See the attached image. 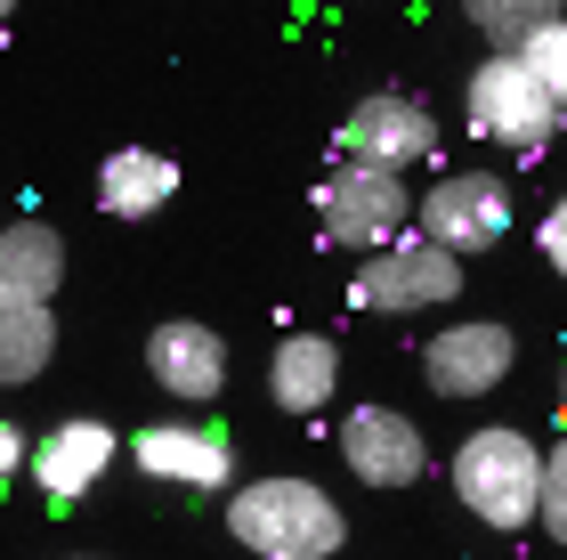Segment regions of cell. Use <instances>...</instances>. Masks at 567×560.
I'll return each mask as SVG.
<instances>
[{
    "instance_id": "6da1fadb",
    "label": "cell",
    "mask_w": 567,
    "mask_h": 560,
    "mask_svg": "<svg viewBox=\"0 0 567 560\" xmlns=\"http://www.w3.org/2000/svg\"><path fill=\"white\" fill-rule=\"evenodd\" d=\"M544 455L551 447H535L527 430H511V422H486L471 430V439L454 447V496H462V512L486 520L495 537H519V528L544 520Z\"/></svg>"
},
{
    "instance_id": "7a4b0ae2",
    "label": "cell",
    "mask_w": 567,
    "mask_h": 560,
    "mask_svg": "<svg viewBox=\"0 0 567 560\" xmlns=\"http://www.w3.org/2000/svg\"><path fill=\"white\" fill-rule=\"evenodd\" d=\"M227 537L251 560H332L349 544V512L317 479H251L227 496Z\"/></svg>"
},
{
    "instance_id": "3957f363",
    "label": "cell",
    "mask_w": 567,
    "mask_h": 560,
    "mask_svg": "<svg viewBox=\"0 0 567 560\" xmlns=\"http://www.w3.org/2000/svg\"><path fill=\"white\" fill-rule=\"evenodd\" d=\"M462 114H471V131L486 146H503V155H544L559 139L567 106L544 90V73H535L519 49H486L478 73L462 82Z\"/></svg>"
},
{
    "instance_id": "277c9868",
    "label": "cell",
    "mask_w": 567,
    "mask_h": 560,
    "mask_svg": "<svg viewBox=\"0 0 567 560\" xmlns=\"http://www.w3.org/2000/svg\"><path fill=\"white\" fill-rule=\"evenodd\" d=\"M422 195L405 187V171H381V163H332L317 180V227L324 244H349V252H381L414 227Z\"/></svg>"
},
{
    "instance_id": "5b68a950",
    "label": "cell",
    "mask_w": 567,
    "mask_h": 560,
    "mask_svg": "<svg viewBox=\"0 0 567 560\" xmlns=\"http://www.w3.org/2000/svg\"><path fill=\"white\" fill-rule=\"evenodd\" d=\"M462 293V252L422 236V227H405L398 244L365 252V268L349 276V301L365 317H414V309H446Z\"/></svg>"
},
{
    "instance_id": "8992f818",
    "label": "cell",
    "mask_w": 567,
    "mask_h": 560,
    "mask_svg": "<svg viewBox=\"0 0 567 560\" xmlns=\"http://www.w3.org/2000/svg\"><path fill=\"white\" fill-rule=\"evenodd\" d=\"M341 155L349 163H381V171H414L437 155V114L405 90H365L341 114Z\"/></svg>"
},
{
    "instance_id": "52a82bcc",
    "label": "cell",
    "mask_w": 567,
    "mask_h": 560,
    "mask_svg": "<svg viewBox=\"0 0 567 560\" xmlns=\"http://www.w3.org/2000/svg\"><path fill=\"white\" fill-rule=\"evenodd\" d=\"M414 227L437 236V244H454L462 261H471V252H486V244L511 236V187L495 180V171H446V180L422 187Z\"/></svg>"
},
{
    "instance_id": "ba28073f",
    "label": "cell",
    "mask_w": 567,
    "mask_h": 560,
    "mask_svg": "<svg viewBox=\"0 0 567 560\" xmlns=\"http://www.w3.org/2000/svg\"><path fill=\"white\" fill-rule=\"evenodd\" d=\"M511 366H519V342L495 317H462V325L422 342V381L437 398H486V390L511 381Z\"/></svg>"
},
{
    "instance_id": "9c48e42d",
    "label": "cell",
    "mask_w": 567,
    "mask_h": 560,
    "mask_svg": "<svg viewBox=\"0 0 567 560\" xmlns=\"http://www.w3.org/2000/svg\"><path fill=\"white\" fill-rule=\"evenodd\" d=\"M131 464L146 479H163V488L212 496V488L236 479V447H227V430H212V422H146L131 439Z\"/></svg>"
},
{
    "instance_id": "30bf717a",
    "label": "cell",
    "mask_w": 567,
    "mask_h": 560,
    "mask_svg": "<svg viewBox=\"0 0 567 560\" xmlns=\"http://www.w3.org/2000/svg\"><path fill=\"white\" fill-rule=\"evenodd\" d=\"M341 464L365 479V488H414L430 471V439L414 415H398V406H357L341 422Z\"/></svg>"
},
{
    "instance_id": "8fae6325",
    "label": "cell",
    "mask_w": 567,
    "mask_h": 560,
    "mask_svg": "<svg viewBox=\"0 0 567 560\" xmlns=\"http://www.w3.org/2000/svg\"><path fill=\"white\" fill-rule=\"evenodd\" d=\"M146 374L163 381L178 406H212L227 390V342L212 325H195V317H163L146 334Z\"/></svg>"
},
{
    "instance_id": "7c38bea8",
    "label": "cell",
    "mask_w": 567,
    "mask_h": 560,
    "mask_svg": "<svg viewBox=\"0 0 567 560\" xmlns=\"http://www.w3.org/2000/svg\"><path fill=\"white\" fill-rule=\"evenodd\" d=\"M114 455H122V439L106 422L73 415V422H58V430H41V439H33V488L49 503H73V496H90L97 479L114 471Z\"/></svg>"
},
{
    "instance_id": "4fadbf2b",
    "label": "cell",
    "mask_w": 567,
    "mask_h": 560,
    "mask_svg": "<svg viewBox=\"0 0 567 560\" xmlns=\"http://www.w3.org/2000/svg\"><path fill=\"white\" fill-rule=\"evenodd\" d=\"M332 390H341V342L324 334H284L268 358V398L284 415H324Z\"/></svg>"
},
{
    "instance_id": "5bb4252c",
    "label": "cell",
    "mask_w": 567,
    "mask_h": 560,
    "mask_svg": "<svg viewBox=\"0 0 567 560\" xmlns=\"http://www.w3.org/2000/svg\"><path fill=\"white\" fill-rule=\"evenodd\" d=\"M178 195V163L154 155V146H122V155L97 163V212L106 220H154Z\"/></svg>"
},
{
    "instance_id": "9a60e30c",
    "label": "cell",
    "mask_w": 567,
    "mask_h": 560,
    "mask_svg": "<svg viewBox=\"0 0 567 560\" xmlns=\"http://www.w3.org/2000/svg\"><path fill=\"white\" fill-rule=\"evenodd\" d=\"M65 285V236L49 220H9L0 236V301H58Z\"/></svg>"
},
{
    "instance_id": "2e32d148",
    "label": "cell",
    "mask_w": 567,
    "mask_h": 560,
    "mask_svg": "<svg viewBox=\"0 0 567 560\" xmlns=\"http://www.w3.org/2000/svg\"><path fill=\"white\" fill-rule=\"evenodd\" d=\"M58 349V301H0V381L24 390Z\"/></svg>"
},
{
    "instance_id": "e0dca14e",
    "label": "cell",
    "mask_w": 567,
    "mask_h": 560,
    "mask_svg": "<svg viewBox=\"0 0 567 560\" xmlns=\"http://www.w3.org/2000/svg\"><path fill=\"white\" fill-rule=\"evenodd\" d=\"M559 9H567V0H462V17L478 24L486 49H519L535 24H551Z\"/></svg>"
},
{
    "instance_id": "ac0fdd59",
    "label": "cell",
    "mask_w": 567,
    "mask_h": 560,
    "mask_svg": "<svg viewBox=\"0 0 567 560\" xmlns=\"http://www.w3.org/2000/svg\"><path fill=\"white\" fill-rule=\"evenodd\" d=\"M519 58H527L535 73H544V90H551L559 106H567V9H559L551 24H535V33L519 41Z\"/></svg>"
},
{
    "instance_id": "d6986e66",
    "label": "cell",
    "mask_w": 567,
    "mask_h": 560,
    "mask_svg": "<svg viewBox=\"0 0 567 560\" xmlns=\"http://www.w3.org/2000/svg\"><path fill=\"white\" fill-rule=\"evenodd\" d=\"M535 528H544V537L567 552V439L544 455V520H535Z\"/></svg>"
},
{
    "instance_id": "ffe728a7",
    "label": "cell",
    "mask_w": 567,
    "mask_h": 560,
    "mask_svg": "<svg viewBox=\"0 0 567 560\" xmlns=\"http://www.w3.org/2000/svg\"><path fill=\"white\" fill-rule=\"evenodd\" d=\"M535 244H544V261H551V268L567 276V187L551 195V212L535 220Z\"/></svg>"
},
{
    "instance_id": "44dd1931",
    "label": "cell",
    "mask_w": 567,
    "mask_h": 560,
    "mask_svg": "<svg viewBox=\"0 0 567 560\" xmlns=\"http://www.w3.org/2000/svg\"><path fill=\"white\" fill-rule=\"evenodd\" d=\"M0 464H9V479H33V439H24V430H0Z\"/></svg>"
},
{
    "instance_id": "7402d4cb",
    "label": "cell",
    "mask_w": 567,
    "mask_h": 560,
    "mask_svg": "<svg viewBox=\"0 0 567 560\" xmlns=\"http://www.w3.org/2000/svg\"><path fill=\"white\" fill-rule=\"evenodd\" d=\"M559 430H567V374H559Z\"/></svg>"
}]
</instances>
